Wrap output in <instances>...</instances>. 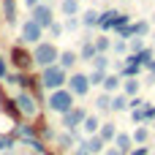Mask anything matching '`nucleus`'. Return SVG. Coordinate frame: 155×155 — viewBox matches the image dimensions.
<instances>
[{"instance_id": "1a4fd4ad", "label": "nucleus", "mask_w": 155, "mask_h": 155, "mask_svg": "<svg viewBox=\"0 0 155 155\" xmlns=\"http://www.w3.org/2000/svg\"><path fill=\"white\" fill-rule=\"evenodd\" d=\"M84 117H87V109L76 104L74 109H68L65 114H60V125H63L65 131H71V134H74V131H79V128H82Z\"/></svg>"}, {"instance_id": "423d86ee", "label": "nucleus", "mask_w": 155, "mask_h": 155, "mask_svg": "<svg viewBox=\"0 0 155 155\" xmlns=\"http://www.w3.org/2000/svg\"><path fill=\"white\" fill-rule=\"evenodd\" d=\"M8 60H11V65H14L16 71H30V68L35 65V63H33V49H27V46H22V44H14V46H11Z\"/></svg>"}, {"instance_id": "e433bc0d", "label": "nucleus", "mask_w": 155, "mask_h": 155, "mask_svg": "<svg viewBox=\"0 0 155 155\" xmlns=\"http://www.w3.org/2000/svg\"><path fill=\"white\" fill-rule=\"evenodd\" d=\"M128 49H131V52H142V49H144V41H142V35H134V38L128 41Z\"/></svg>"}, {"instance_id": "b1692460", "label": "nucleus", "mask_w": 155, "mask_h": 155, "mask_svg": "<svg viewBox=\"0 0 155 155\" xmlns=\"http://www.w3.org/2000/svg\"><path fill=\"white\" fill-rule=\"evenodd\" d=\"M128 101H131V98H128L123 90H120V93H112V112H125V109H128Z\"/></svg>"}, {"instance_id": "c756f323", "label": "nucleus", "mask_w": 155, "mask_h": 155, "mask_svg": "<svg viewBox=\"0 0 155 155\" xmlns=\"http://www.w3.org/2000/svg\"><path fill=\"white\" fill-rule=\"evenodd\" d=\"M106 74H109V71H98V68H93V71L87 74V76H90V84H93V87H101L104 79H106Z\"/></svg>"}, {"instance_id": "cd10ccee", "label": "nucleus", "mask_w": 155, "mask_h": 155, "mask_svg": "<svg viewBox=\"0 0 155 155\" xmlns=\"http://www.w3.org/2000/svg\"><path fill=\"white\" fill-rule=\"evenodd\" d=\"M54 142L60 144V150H68V147H74V144H76V136H74L71 131H65V134H60V136H54Z\"/></svg>"}, {"instance_id": "72a5a7b5", "label": "nucleus", "mask_w": 155, "mask_h": 155, "mask_svg": "<svg viewBox=\"0 0 155 155\" xmlns=\"http://www.w3.org/2000/svg\"><path fill=\"white\" fill-rule=\"evenodd\" d=\"M63 27L71 30V33L79 30V27H82V16H65V19H63Z\"/></svg>"}, {"instance_id": "49530a36", "label": "nucleus", "mask_w": 155, "mask_h": 155, "mask_svg": "<svg viewBox=\"0 0 155 155\" xmlns=\"http://www.w3.org/2000/svg\"><path fill=\"white\" fill-rule=\"evenodd\" d=\"M0 19H3V11H0Z\"/></svg>"}, {"instance_id": "de8ad7c7", "label": "nucleus", "mask_w": 155, "mask_h": 155, "mask_svg": "<svg viewBox=\"0 0 155 155\" xmlns=\"http://www.w3.org/2000/svg\"><path fill=\"white\" fill-rule=\"evenodd\" d=\"M49 3H52V0H49Z\"/></svg>"}, {"instance_id": "2f4dec72", "label": "nucleus", "mask_w": 155, "mask_h": 155, "mask_svg": "<svg viewBox=\"0 0 155 155\" xmlns=\"http://www.w3.org/2000/svg\"><path fill=\"white\" fill-rule=\"evenodd\" d=\"M14 144H16V136L14 134H0V153L3 150H14Z\"/></svg>"}, {"instance_id": "f8f14e48", "label": "nucleus", "mask_w": 155, "mask_h": 155, "mask_svg": "<svg viewBox=\"0 0 155 155\" xmlns=\"http://www.w3.org/2000/svg\"><path fill=\"white\" fill-rule=\"evenodd\" d=\"M0 109H3V114H8L11 120H14V125L16 123H22V112H19V106H16V98H8L5 93H3V84H0Z\"/></svg>"}, {"instance_id": "9d476101", "label": "nucleus", "mask_w": 155, "mask_h": 155, "mask_svg": "<svg viewBox=\"0 0 155 155\" xmlns=\"http://www.w3.org/2000/svg\"><path fill=\"white\" fill-rule=\"evenodd\" d=\"M65 87H68V90H71L76 98H84V95L90 93V87H93V84H90V76H87V74L71 71V74H68V82H65Z\"/></svg>"}, {"instance_id": "6e6552de", "label": "nucleus", "mask_w": 155, "mask_h": 155, "mask_svg": "<svg viewBox=\"0 0 155 155\" xmlns=\"http://www.w3.org/2000/svg\"><path fill=\"white\" fill-rule=\"evenodd\" d=\"M14 98H16V106H19V112H22L25 117H35V114H38V104H41V101H38L35 93H30V90H19Z\"/></svg>"}, {"instance_id": "a18cd8bd", "label": "nucleus", "mask_w": 155, "mask_h": 155, "mask_svg": "<svg viewBox=\"0 0 155 155\" xmlns=\"http://www.w3.org/2000/svg\"><path fill=\"white\" fill-rule=\"evenodd\" d=\"M153 44H155V33H153Z\"/></svg>"}, {"instance_id": "f3484780", "label": "nucleus", "mask_w": 155, "mask_h": 155, "mask_svg": "<svg viewBox=\"0 0 155 155\" xmlns=\"http://www.w3.org/2000/svg\"><path fill=\"white\" fill-rule=\"evenodd\" d=\"M101 90H106V93H120V90H123V76H120L117 71H114V74H106Z\"/></svg>"}, {"instance_id": "f704fd0d", "label": "nucleus", "mask_w": 155, "mask_h": 155, "mask_svg": "<svg viewBox=\"0 0 155 155\" xmlns=\"http://www.w3.org/2000/svg\"><path fill=\"white\" fill-rule=\"evenodd\" d=\"M112 49H114V52H117L120 57H125V54L131 52V49H128V41H123V38H117V41H112Z\"/></svg>"}, {"instance_id": "2eb2a0df", "label": "nucleus", "mask_w": 155, "mask_h": 155, "mask_svg": "<svg viewBox=\"0 0 155 155\" xmlns=\"http://www.w3.org/2000/svg\"><path fill=\"white\" fill-rule=\"evenodd\" d=\"M0 11H3V19L14 27L19 22V14H16V0H0Z\"/></svg>"}, {"instance_id": "bb28decb", "label": "nucleus", "mask_w": 155, "mask_h": 155, "mask_svg": "<svg viewBox=\"0 0 155 155\" xmlns=\"http://www.w3.org/2000/svg\"><path fill=\"white\" fill-rule=\"evenodd\" d=\"M95 41V49H98V54H109V49H112V38L106 35V33H101L98 38H93Z\"/></svg>"}, {"instance_id": "473e14b6", "label": "nucleus", "mask_w": 155, "mask_h": 155, "mask_svg": "<svg viewBox=\"0 0 155 155\" xmlns=\"http://www.w3.org/2000/svg\"><path fill=\"white\" fill-rule=\"evenodd\" d=\"M136 54H139V63H142L144 68H147V65L155 60V52L150 49V46H144V49H142V52H136Z\"/></svg>"}, {"instance_id": "c03bdc74", "label": "nucleus", "mask_w": 155, "mask_h": 155, "mask_svg": "<svg viewBox=\"0 0 155 155\" xmlns=\"http://www.w3.org/2000/svg\"><path fill=\"white\" fill-rule=\"evenodd\" d=\"M27 155H41V153H27Z\"/></svg>"}, {"instance_id": "37998d69", "label": "nucleus", "mask_w": 155, "mask_h": 155, "mask_svg": "<svg viewBox=\"0 0 155 155\" xmlns=\"http://www.w3.org/2000/svg\"><path fill=\"white\" fill-rule=\"evenodd\" d=\"M0 155H14V150H3V153H0Z\"/></svg>"}, {"instance_id": "20e7f679", "label": "nucleus", "mask_w": 155, "mask_h": 155, "mask_svg": "<svg viewBox=\"0 0 155 155\" xmlns=\"http://www.w3.org/2000/svg\"><path fill=\"white\" fill-rule=\"evenodd\" d=\"M3 82H5V84H14V87H19V90H30V93H35L38 101H41V82H38V76H33V74H27V71H16V74L8 71V76H5Z\"/></svg>"}, {"instance_id": "aec40b11", "label": "nucleus", "mask_w": 155, "mask_h": 155, "mask_svg": "<svg viewBox=\"0 0 155 155\" xmlns=\"http://www.w3.org/2000/svg\"><path fill=\"white\" fill-rule=\"evenodd\" d=\"M82 131H84L87 136L98 134V131H101V120H98V114H90V112H87V117H84V123H82Z\"/></svg>"}, {"instance_id": "f03ea898", "label": "nucleus", "mask_w": 155, "mask_h": 155, "mask_svg": "<svg viewBox=\"0 0 155 155\" xmlns=\"http://www.w3.org/2000/svg\"><path fill=\"white\" fill-rule=\"evenodd\" d=\"M76 106V95L68 90V87H60V90H52L49 98H46V109L52 114H65L68 109Z\"/></svg>"}, {"instance_id": "9b49d317", "label": "nucleus", "mask_w": 155, "mask_h": 155, "mask_svg": "<svg viewBox=\"0 0 155 155\" xmlns=\"http://www.w3.org/2000/svg\"><path fill=\"white\" fill-rule=\"evenodd\" d=\"M30 19H35L44 30H49V25L54 22V8H52V3H49V0H41L35 8H30Z\"/></svg>"}, {"instance_id": "a19ab883", "label": "nucleus", "mask_w": 155, "mask_h": 155, "mask_svg": "<svg viewBox=\"0 0 155 155\" xmlns=\"http://www.w3.org/2000/svg\"><path fill=\"white\" fill-rule=\"evenodd\" d=\"M104 155H123V153H120L117 147H106V150H104Z\"/></svg>"}, {"instance_id": "58836bf2", "label": "nucleus", "mask_w": 155, "mask_h": 155, "mask_svg": "<svg viewBox=\"0 0 155 155\" xmlns=\"http://www.w3.org/2000/svg\"><path fill=\"white\" fill-rule=\"evenodd\" d=\"M8 76V57L0 52V79H5Z\"/></svg>"}, {"instance_id": "7c9ffc66", "label": "nucleus", "mask_w": 155, "mask_h": 155, "mask_svg": "<svg viewBox=\"0 0 155 155\" xmlns=\"http://www.w3.org/2000/svg\"><path fill=\"white\" fill-rule=\"evenodd\" d=\"M131 139H134V144H144V142H147V139H150V131H147V128H142V125H139V128H136V131H134V134H131Z\"/></svg>"}, {"instance_id": "79ce46f5", "label": "nucleus", "mask_w": 155, "mask_h": 155, "mask_svg": "<svg viewBox=\"0 0 155 155\" xmlns=\"http://www.w3.org/2000/svg\"><path fill=\"white\" fill-rule=\"evenodd\" d=\"M22 3H25V8H35V5H38L41 0H22Z\"/></svg>"}, {"instance_id": "09e8293b", "label": "nucleus", "mask_w": 155, "mask_h": 155, "mask_svg": "<svg viewBox=\"0 0 155 155\" xmlns=\"http://www.w3.org/2000/svg\"><path fill=\"white\" fill-rule=\"evenodd\" d=\"M153 125H155V123H153Z\"/></svg>"}, {"instance_id": "6ab92c4d", "label": "nucleus", "mask_w": 155, "mask_h": 155, "mask_svg": "<svg viewBox=\"0 0 155 155\" xmlns=\"http://www.w3.org/2000/svg\"><path fill=\"white\" fill-rule=\"evenodd\" d=\"M114 147H117L123 155H128L131 150H134V139H131V134H123V131H120V134L114 136Z\"/></svg>"}, {"instance_id": "dca6fc26", "label": "nucleus", "mask_w": 155, "mask_h": 155, "mask_svg": "<svg viewBox=\"0 0 155 155\" xmlns=\"http://www.w3.org/2000/svg\"><path fill=\"white\" fill-rule=\"evenodd\" d=\"M57 63L71 74V71H76V63H79V54L76 52H71V49H63L60 52V57H57Z\"/></svg>"}, {"instance_id": "39448f33", "label": "nucleus", "mask_w": 155, "mask_h": 155, "mask_svg": "<svg viewBox=\"0 0 155 155\" xmlns=\"http://www.w3.org/2000/svg\"><path fill=\"white\" fill-rule=\"evenodd\" d=\"M128 22H131L128 14H123V11H117V8H106V11H101L98 30H101V33H114L117 27H123V25H128Z\"/></svg>"}, {"instance_id": "a878e982", "label": "nucleus", "mask_w": 155, "mask_h": 155, "mask_svg": "<svg viewBox=\"0 0 155 155\" xmlns=\"http://www.w3.org/2000/svg\"><path fill=\"white\" fill-rule=\"evenodd\" d=\"M101 136H104V142L109 144V142H114V136L120 134V128L114 125V123H101V131H98Z\"/></svg>"}, {"instance_id": "c85d7f7f", "label": "nucleus", "mask_w": 155, "mask_h": 155, "mask_svg": "<svg viewBox=\"0 0 155 155\" xmlns=\"http://www.w3.org/2000/svg\"><path fill=\"white\" fill-rule=\"evenodd\" d=\"M90 63H93V68H98V71H109V68H112V60H109V54H95Z\"/></svg>"}, {"instance_id": "412c9836", "label": "nucleus", "mask_w": 155, "mask_h": 155, "mask_svg": "<svg viewBox=\"0 0 155 155\" xmlns=\"http://www.w3.org/2000/svg\"><path fill=\"white\" fill-rule=\"evenodd\" d=\"M60 14H63V16H79V14H82L79 0H60Z\"/></svg>"}, {"instance_id": "ea45409f", "label": "nucleus", "mask_w": 155, "mask_h": 155, "mask_svg": "<svg viewBox=\"0 0 155 155\" xmlns=\"http://www.w3.org/2000/svg\"><path fill=\"white\" fill-rule=\"evenodd\" d=\"M74 155H93V153H90V150H87V147H82V144H79V147H76V150H74Z\"/></svg>"}, {"instance_id": "a211bd4d", "label": "nucleus", "mask_w": 155, "mask_h": 155, "mask_svg": "<svg viewBox=\"0 0 155 155\" xmlns=\"http://www.w3.org/2000/svg\"><path fill=\"white\" fill-rule=\"evenodd\" d=\"M123 93H125L128 98L139 95V93H142V82H139V76H128V79H123Z\"/></svg>"}, {"instance_id": "5701e85b", "label": "nucleus", "mask_w": 155, "mask_h": 155, "mask_svg": "<svg viewBox=\"0 0 155 155\" xmlns=\"http://www.w3.org/2000/svg\"><path fill=\"white\" fill-rule=\"evenodd\" d=\"M95 54H98V49H95V41H93V38H87V41L82 44V49H79V60L90 63V60H93Z\"/></svg>"}, {"instance_id": "4468645a", "label": "nucleus", "mask_w": 155, "mask_h": 155, "mask_svg": "<svg viewBox=\"0 0 155 155\" xmlns=\"http://www.w3.org/2000/svg\"><path fill=\"white\" fill-rule=\"evenodd\" d=\"M79 144H82V147H87L93 155H104V150H106V142H104V136H101V134H93V136L82 139Z\"/></svg>"}, {"instance_id": "7ed1b4c3", "label": "nucleus", "mask_w": 155, "mask_h": 155, "mask_svg": "<svg viewBox=\"0 0 155 155\" xmlns=\"http://www.w3.org/2000/svg\"><path fill=\"white\" fill-rule=\"evenodd\" d=\"M57 57H60V49H57V44H54V41H38V44L33 46V63H35L38 68L54 65V63H57Z\"/></svg>"}, {"instance_id": "c9c22d12", "label": "nucleus", "mask_w": 155, "mask_h": 155, "mask_svg": "<svg viewBox=\"0 0 155 155\" xmlns=\"http://www.w3.org/2000/svg\"><path fill=\"white\" fill-rule=\"evenodd\" d=\"M63 33H65V27H63V22H57V19H54V22L49 25V35H52V38L57 41V38H60Z\"/></svg>"}, {"instance_id": "393cba45", "label": "nucleus", "mask_w": 155, "mask_h": 155, "mask_svg": "<svg viewBox=\"0 0 155 155\" xmlns=\"http://www.w3.org/2000/svg\"><path fill=\"white\" fill-rule=\"evenodd\" d=\"M95 109H98V112H112V93L101 90L98 98H95Z\"/></svg>"}, {"instance_id": "f257e3e1", "label": "nucleus", "mask_w": 155, "mask_h": 155, "mask_svg": "<svg viewBox=\"0 0 155 155\" xmlns=\"http://www.w3.org/2000/svg\"><path fill=\"white\" fill-rule=\"evenodd\" d=\"M38 82H41V87L49 90V93H52V90H60V87H65V82H68V71H65L60 63L46 65V68H41Z\"/></svg>"}, {"instance_id": "ddd939ff", "label": "nucleus", "mask_w": 155, "mask_h": 155, "mask_svg": "<svg viewBox=\"0 0 155 155\" xmlns=\"http://www.w3.org/2000/svg\"><path fill=\"white\" fill-rule=\"evenodd\" d=\"M131 120L136 125H144V123H155V104H144L139 109H131Z\"/></svg>"}, {"instance_id": "4be33fe9", "label": "nucleus", "mask_w": 155, "mask_h": 155, "mask_svg": "<svg viewBox=\"0 0 155 155\" xmlns=\"http://www.w3.org/2000/svg\"><path fill=\"white\" fill-rule=\"evenodd\" d=\"M79 16H82V27H90V30H93V27H98V19H101V14H98L95 8H87V11H82Z\"/></svg>"}, {"instance_id": "4c0bfd02", "label": "nucleus", "mask_w": 155, "mask_h": 155, "mask_svg": "<svg viewBox=\"0 0 155 155\" xmlns=\"http://www.w3.org/2000/svg\"><path fill=\"white\" fill-rule=\"evenodd\" d=\"M136 30H139V35H142V38L153 33V27H150V22H144V19H139V22H136Z\"/></svg>"}, {"instance_id": "0eeeda50", "label": "nucleus", "mask_w": 155, "mask_h": 155, "mask_svg": "<svg viewBox=\"0 0 155 155\" xmlns=\"http://www.w3.org/2000/svg\"><path fill=\"white\" fill-rule=\"evenodd\" d=\"M44 27L35 22V19H25L22 22V27H19V41L22 44H30V46H35L38 41H44Z\"/></svg>"}]
</instances>
